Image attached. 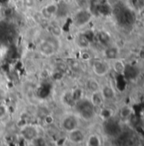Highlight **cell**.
Listing matches in <instances>:
<instances>
[{
	"mask_svg": "<svg viewBox=\"0 0 144 146\" xmlns=\"http://www.w3.org/2000/svg\"><path fill=\"white\" fill-rule=\"evenodd\" d=\"M75 114L80 117V119L83 121H92L96 114V108L95 106L92 104L89 99H81L78 101L75 102Z\"/></svg>",
	"mask_w": 144,
	"mask_h": 146,
	"instance_id": "cell-1",
	"label": "cell"
},
{
	"mask_svg": "<svg viewBox=\"0 0 144 146\" xmlns=\"http://www.w3.org/2000/svg\"><path fill=\"white\" fill-rule=\"evenodd\" d=\"M91 69H92V73L97 77H99V78L105 77L108 76V73L111 72L110 62L104 58L95 59L92 61Z\"/></svg>",
	"mask_w": 144,
	"mask_h": 146,
	"instance_id": "cell-2",
	"label": "cell"
},
{
	"mask_svg": "<svg viewBox=\"0 0 144 146\" xmlns=\"http://www.w3.org/2000/svg\"><path fill=\"white\" fill-rule=\"evenodd\" d=\"M80 117L75 113H68L63 115L60 120V128L67 133H70L73 130L80 127Z\"/></svg>",
	"mask_w": 144,
	"mask_h": 146,
	"instance_id": "cell-3",
	"label": "cell"
},
{
	"mask_svg": "<svg viewBox=\"0 0 144 146\" xmlns=\"http://www.w3.org/2000/svg\"><path fill=\"white\" fill-rule=\"evenodd\" d=\"M20 134L22 139L27 142H32L40 136L37 127L32 124H26L20 127Z\"/></svg>",
	"mask_w": 144,
	"mask_h": 146,
	"instance_id": "cell-4",
	"label": "cell"
},
{
	"mask_svg": "<svg viewBox=\"0 0 144 146\" xmlns=\"http://www.w3.org/2000/svg\"><path fill=\"white\" fill-rule=\"evenodd\" d=\"M37 51L40 54L45 57H51L56 53V45L48 39L41 40L37 45Z\"/></svg>",
	"mask_w": 144,
	"mask_h": 146,
	"instance_id": "cell-5",
	"label": "cell"
},
{
	"mask_svg": "<svg viewBox=\"0 0 144 146\" xmlns=\"http://www.w3.org/2000/svg\"><path fill=\"white\" fill-rule=\"evenodd\" d=\"M100 93L104 97L105 102H112L116 99L117 94L114 87L111 83H101Z\"/></svg>",
	"mask_w": 144,
	"mask_h": 146,
	"instance_id": "cell-6",
	"label": "cell"
},
{
	"mask_svg": "<svg viewBox=\"0 0 144 146\" xmlns=\"http://www.w3.org/2000/svg\"><path fill=\"white\" fill-rule=\"evenodd\" d=\"M103 58L109 62L120 58V48L115 44H110L104 48L103 51Z\"/></svg>",
	"mask_w": 144,
	"mask_h": 146,
	"instance_id": "cell-7",
	"label": "cell"
},
{
	"mask_svg": "<svg viewBox=\"0 0 144 146\" xmlns=\"http://www.w3.org/2000/svg\"><path fill=\"white\" fill-rule=\"evenodd\" d=\"M67 139L71 144L81 145L86 141L87 136H86V133H84V131L79 127L70 133H67Z\"/></svg>",
	"mask_w": 144,
	"mask_h": 146,
	"instance_id": "cell-8",
	"label": "cell"
},
{
	"mask_svg": "<svg viewBox=\"0 0 144 146\" xmlns=\"http://www.w3.org/2000/svg\"><path fill=\"white\" fill-rule=\"evenodd\" d=\"M111 66V71L118 75H123L125 74V71L126 69V64L124 62V60L121 58L114 60L110 61Z\"/></svg>",
	"mask_w": 144,
	"mask_h": 146,
	"instance_id": "cell-9",
	"label": "cell"
},
{
	"mask_svg": "<svg viewBox=\"0 0 144 146\" xmlns=\"http://www.w3.org/2000/svg\"><path fill=\"white\" fill-rule=\"evenodd\" d=\"M89 100L92 102V104L95 106L96 109H98V108L101 109L102 107H104V105L105 104V100H104V97L102 96L100 91L90 94Z\"/></svg>",
	"mask_w": 144,
	"mask_h": 146,
	"instance_id": "cell-10",
	"label": "cell"
},
{
	"mask_svg": "<svg viewBox=\"0 0 144 146\" xmlns=\"http://www.w3.org/2000/svg\"><path fill=\"white\" fill-rule=\"evenodd\" d=\"M86 87H87V90L90 92V94H92V93H95V92L100 91L101 83L95 77H91V78H89L87 81Z\"/></svg>",
	"mask_w": 144,
	"mask_h": 146,
	"instance_id": "cell-11",
	"label": "cell"
},
{
	"mask_svg": "<svg viewBox=\"0 0 144 146\" xmlns=\"http://www.w3.org/2000/svg\"><path fill=\"white\" fill-rule=\"evenodd\" d=\"M132 115V110L128 106H122L119 110V116L121 120H128Z\"/></svg>",
	"mask_w": 144,
	"mask_h": 146,
	"instance_id": "cell-12",
	"label": "cell"
},
{
	"mask_svg": "<svg viewBox=\"0 0 144 146\" xmlns=\"http://www.w3.org/2000/svg\"><path fill=\"white\" fill-rule=\"evenodd\" d=\"M86 139L87 146H102V140L97 134H92Z\"/></svg>",
	"mask_w": 144,
	"mask_h": 146,
	"instance_id": "cell-13",
	"label": "cell"
},
{
	"mask_svg": "<svg viewBox=\"0 0 144 146\" xmlns=\"http://www.w3.org/2000/svg\"><path fill=\"white\" fill-rule=\"evenodd\" d=\"M8 112H9L8 107L5 105L0 104V120L5 118L8 115Z\"/></svg>",
	"mask_w": 144,
	"mask_h": 146,
	"instance_id": "cell-14",
	"label": "cell"
}]
</instances>
